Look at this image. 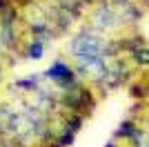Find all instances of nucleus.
Listing matches in <instances>:
<instances>
[{
    "label": "nucleus",
    "instance_id": "nucleus-1",
    "mask_svg": "<svg viewBox=\"0 0 149 147\" xmlns=\"http://www.w3.org/2000/svg\"><path fill=\"white\" fill-rule=\"evenodd\" d=\"M45 76L49 80H54V83H58V85H62V87L74 85V69L62 60H56L54 65H49V69L45 71Z\"/></svg>",
    "mask_w": 149,
    "mask_h": 147
},
{
    "label": "nucleus",
    "instance_id": "nucleus-2",
    "mask_svg": "<svg viewBox=\"0 0 149 147\" xmlns=\"http://www.w3.org/2000/svg\"><path fill=\"white\" fill-rule=\"evenodd\" d=\"M42 51H45V43L36 38V40L29 45V49H27V56L33 58V60H38V58H42Z\"/></svg>",
    "mask_w": 149,
    "mask_h": 147
},
{
    "label": "nucleus",
    "instance_id": "nucleus-3",
    "mask_svg": "<svg viewBox=\"0 0 149 147\" xmlns=\"http://www.w3.org/2000/svg\"><path fill=\"white\" fill-rule=\"evenodd\" d=\"M131 132H136V129H134V123H123L118 127V132H116V136H131Z\"/></svg>",
    "mask_w": 149,
    "mask_h": 147
},
{
    "label": "nucleus",
    "instance_id": "nucleus-4",
    "mask_svg": "<svg viewBox=\"0 0 149 147\" xmlns=\"http://www.w3.org/2000/svg\"><path fill=\"white\" fill-rule=\"evenodd\" d=\"M18 87H22V89H27V92H29V89H33V87H36V78H33V76H29V78H25V80H18Z\"/></svg>",
    "mask_w": 149,
    "mask_h": 147
},
{
    "label": "nucleus",
    "instance_id": "nucleus-5",
    "mask_svg": "<svg viewBox=\"0 0 149 147\" xmlns=\"http://www.w3.org/2000/svg\"><path fill=\"white\" fill-rule=\"evenodd\" d=\"M67 123L71 125V132H78V129H80V123H82V114H76V116H71Z\"/></svg>",
    "mask_w": 149,
    "mask_h": 147
},
{
    "label": "nucleus",
    "instance_id": "nucleus-6",
    "mask_svg": "<svg viewBox=\"0 0 149 147\" xmlns=\"http://www.w3.org/2000/svg\"><path fill=\"white\" fill-rule=\"evenodd\" d=\"M11 5H13L11 0H0V13L5 11V9H9V7H11Z\"/></svg>",
    "mask_w": 149,
    "mask_h": 147
},
{
    "label": "nucleus",
    "instance_id": "nucleus-7",
    "mask_svg": "<svg viewBox=\"0 0 149 147\" xmlns=\"http://www.w3.org/2000/svg\"><path fill=\"white\" fill-rule=\"evenodd\" d=\"M107 147H116V145H113V143H109V145H107Z\"/></svg>",
    "mask_w": 149,
    "mask_h": 147
}]
</instances>
